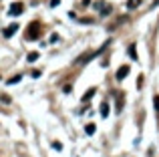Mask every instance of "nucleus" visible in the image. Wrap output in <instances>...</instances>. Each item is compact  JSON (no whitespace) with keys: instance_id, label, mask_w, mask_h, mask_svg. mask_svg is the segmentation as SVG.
<instances>
[{"instance_id":"nucleus-1","label":"nucleus","mask_w":159,"mask_h":157,"mask_svg":"<svg viewBox=\"0 0 159 157\" xmlns=\"http://www.w3.org/2000/svg\"><path fill=\"white\" fill-rule=\"evenodd\" d=\"M40 34H43V26H40L39 20H34V22H30L26 26V32H24V38L26 40H39Z\"/></svg>"},{"instance_id":"nucleus-2","label":"nucleus","mask_w":159,"mask_h":157,"mask_svg":"<svg viewBox=\"0 0 159 157\" xmlns=\"http://www.w3.org/2000/svg\"><path fill=\"white\" fill-rule=\"evenodd\" d=\"M107 47H109V43H105V44H103L101 48H97V51H93V52H87V55L79 56V59H77V65H85V63H89V61H93L95 56H99V55H101V52L105 51Z\"/></svg>"},{"instance_id":"nucleus-3","label":"nucleus","mask_w":159,"mask_h":157,"mask_svg":"<svg viewBox=\"0 0 159 157\" xmlns=\"http://www.w3.org/2000/svg\"><path fill=\"white\" fill-rule=\"evenodd\" d=\"M22 10H24L22 2H14L10 6V10H8V14H10V16H18V14H22Z\"/></svg>"},{"instance_id":"nucleus-4","label":"nucleus","mask_w":159,"mask_h":157,"mask_svg":"<svg viewBox=\"0 0 159 157\" xmlns=\"http://www.w3.org/2000/svg\"><path fill=\"white\" fill-rule=\"evenodd\" d=\"M16 30H18V24H16V22H14V24H8V26H6V28H4V30H2L4 38H10V36L14 34Z\"/></svg>"},{"instance_id":"nucleus-5","label":"nucleus","mask_w":159,"mask_h":157,"mask_svg":"<svg viewBox=\"0 0 159 157\" xmlns=\"http://www.w3.org/2000/svg\"><path fill=\"white\" fill-rule=\"evenodd\" d=\"M127 75H129V67H127V65H123V67L117 71V81H123Z\"/></svg>"},{"instance_id":"nucleus-6","label":"nucleus","mask_w":159,"mask_h":157,"mask_svg":"<svg viewBox=\"0 0 159 157\" xmlns=\"http://www.w3.org/2000/svg\"><path fill=\"white\" fill-rule=\"evenodd\" d=\"M95 93H97V89H95V87H91V89L87 91L85 95H83V103H89V101H91V97H93Z\"/></svg>"},{"instance_id":"nucleus-7","label":"nucleus","mask_w":159,"mask_h":157,"mask_svg":"<svg viewBox=\"0 0 159 157\" xmlns=\"http://www.w3.org/2000/svg\"><path fill=\"white\" fill-rule=\"evenodd\" d=\"M101 117H109V103H101Z\"/></svg>"},{"instance_id":"nucleus-8","label":"nucleus","mask_w":159,"mask_h":157,"mask_svg":"<svg viewBox=\"0 0 159 157\" xmlns=\"http://www.w3.org/2000/svg\"><path fill=\"white\" fill-rule=\"evenodd\" d=\"M141 4V0H127V8L129 10H133V8H137Z\"/></svg>"},{"instance_id":"nucleus-9","label":"nucleus","mask_w":159,"mask_h":157,"mask_svg":"<svg viewBox=\"0 0 159 157\" xmlns=\"http://www.w3.org/2000/svg\"><path fill=\"white\" fill-rule=\"evenodd\" d=\"M121 109H123V95H117V113H121Z\"/></svg>"},{"instance_id":"nucleus-10","label":"nucleus","mask_w":159,"mask_h":157,"mask_svg":"<svg viewBox=\"0 0 159 157\" xmlns=\"http://www.w3.org/2000/svg\"><path fill=\"white\" fill-rule=\"evenodd\" d=\"M135 48H137L135 44H131V47H129V55H131L133 61H137V51H135Z\"/></svg>"},{"instance_id":"nucleus-11","label":"nucleus","mask_w":159,"mask_h":157,"mask_svg":"<svg viewBox=\"0 0 159 157\" xmlns=\"http://www.w3.org/2000/svg\"><path fill=\"white\" fill-rule=\"evenodd\" d=\"M36 59H39V52H30V55L26 56V61H28V63H34Z\"/></svg>"},{"instance_id":"nucleus-12","label":"nucleus","mask_w":159,"mask_h":157,"mask_svg":"<svg viewBox=\"0 0 159 157\" xmlns=\"http://www.w3.org/2000/svg\"><path fill=\"white\" fill-rule=\"evenodd\" d=\"M20 81H22V77H20V75H16V77H12L10 81H8V85H16V83H20Z\"/></svg>"},{"instance_id":"nucleus-13","label":"nucleus","mask_w":159,"mask_h":157,"mask_svg":"<svg viewBox=\"0 0 159 157\" xmlns=\"http://www.w3.org/2000/svg\"><path fill=\"white\" fill-rule=\"evenodd\" d=\"M85 131H87V135H93L95 133V125H93V123H89V125L85 127Z\"/></svg>"},{"instance_id":"nucleus-14","label":"nucleus","mask_w":159,"mask_h":157,"mask_svg":"<svg viewBox=\"0 0 159 157\" xmlns=\"http://www.w3.org/2000/svg\"><path fill=\"white\" fill-rule=\"evenodd\" d=\"M0 101H2V103H6V105H8V103H10V97H8V95H0Z\"/></svg>"},{"instance_id":"nucleus-15","label":"nucleus","mask_w":159,"mask_h":157,"mask_svg":"<svg viewBox=\"0 0 159 157\" xmlns=\"http://www.w3.org/2000/svg\"><path fill=\"white\" fill-rule=\"evenodd\" d=\"M153 103H155V111L159 113V95H155V97H153Z\"/></svg>"},{"instance_id":"nucleus-16","label":"nucleus","mask_w":159,"mask_h":157,"mask_svg":"<svg viewBox=\"0 0 159 157\" xmlns=\"http://www.w3.org/2000/svg\"><path fill=\"white\" fill-rule=\"evenodd\" d=\"M143 87V75H139V78H137V89H141Z\"/></svg>"},{"instance_id":"nucleus-17","label":"nucleus","mask_w":159,"mask_h":157,"mask_svg":"<svg viewBox=\"0 0 159 157\" xmlns=\"http://www.w3.org/2000/svg\"><path fill=\"white\" fill-rule=\"evenodd\" d=\"M52 147H54L57 151H61V149H62V147H61V143H58V141H54V143H52Z\"/></svg>"},{"instance_id":"nucleus-18","label":"nucleus","mask_w":159,"mask_h":157,"mask_svg":"<svg viewBox=\"0 0 159 157\" xmlns=\"http://www.w3.org/2000/svg\"><path fill=\"white\" fill-rule=\"evenodd\" d=\"M79 20H81V22H85V24H91V22H93L91 18H79Z\"/></svg>"},{"instance_id":"nucleus-19","label":"nucleus","mask_w":159,"mask_h":157,"mask_svg":"<svg viewBox=\"0 0 159 157\" xmlns=\"http://www.w3.org/2000/svg\"><path fill=\"white\" fill-rule=\"evenodd\" d=\"M58 2H61V0H51V6L54 8V6H58Z\"/></svg>"}]
</instances>
